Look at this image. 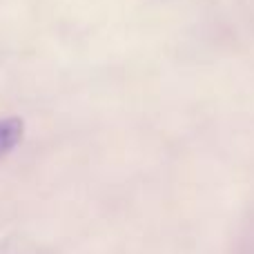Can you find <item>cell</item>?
Segmentation results:
<instances>
[{"label": "cell", "mask_w": 254, "mask_h": 254, "mask_svg": "<svg viewBox=\"0 0 254 254\" xmlns=\"http://www.w3.org/2000/svg\"><path fill=\"white\" fill-rule=\"evenodd\" d=\"M22 131H25V125H22L20 119H2L0 121V158L7 156V154L20 143Z\"/></svg>", "instance_id": "obj_1"}, {"label": "cell", "mask_w": 254, "mask_h": 254, "mask_svg": "<svg viewBox=\"0 0 254 254\" xmlns=\"http://www.w3.org/2000/svg\"><path fill=\"white\" fill-rule=\"evenodd\" d=\"M0 254H52L45 246L29 239H7L0 243Z\"/></svg>", "instance_id": "obj_2"}]
</instances>
